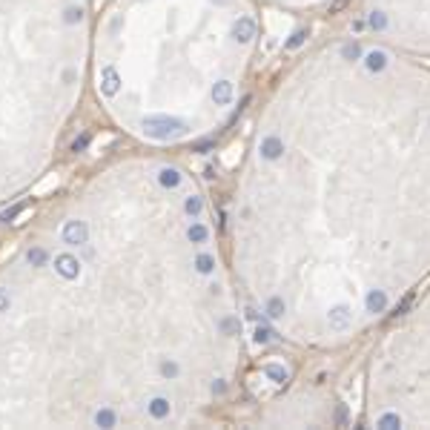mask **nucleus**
Returning a JSON list of instances; mask_svg holds the SVG:
<instances>
[{"label":"nucleus","mask_w":430,"mask_h":430,"mask_svg":"<svg viewBox=\"0 0 430 430\" xmlns=\"http://www.w3.org/2000/svg\"><path fill=\"white\" fill-rule=\"evenodd\" d=\"M370 26H373V29H384V26H387V17H384V12H370Z\"/></svg>","instance_id":"5"},{"label":"nucleus","mask_w":430,"mask_h":430,"mask_svg":"<svg viewBox=\"0 0 430 430\" xmlns=\"http://www.w3.org/2000/svg\"><path fill=\"white\" fill-rule=\"evenodd\" d=\"M255 37V20L253 17H238V20L233 23V40H238V43H250Z\"/></svg>","instance_id":"1"},{"label":"nucleus","mask_w":430,"mask_h":430,"mask_svg":"<svg viewBox=\"0 0 430 430\" xmlns=\"http://www.w3.org/2000/svg\"><path fill=\"white\" fill-rule=\"evenodd\" d=\"M212 101L218 103V106H227V103L233 101V83L230 80H218L212 86Z\"/></svg>","instance_id":"2"},{"label":"nucleus","mask_w":430,"mask_h":430,"mask_svg":"<svg viewBox=\"0 0 430 430\" xmlns=\"http://www.w3.org/2000/svg\"><path fill=\"white\" fill-rule=\"evenodd\" d=\"M347 6H350V0H333V3H330V15H338V12H344Z\"/></svg>","instance_id":"7"},{"label":"nucleus","mask_w":430,"mask_h":430,"mask_svg":"<svg viewBox=\"0 0 430 430\" xmlns=\"http://www.w3.org/2000/svg\"><path fill=\"white\" fill-rule=\"evenodd\" d=\"M304 40H307V29H296V32H292V37L287 40V49H299Z\"/></svg>","instance_id":"4"},{"label":"nucleus","mask_w":430,"mask_h":430,"mask_svg":"<svg viewBox=\"0 0 430 430\" xmlns=\"http://www.w3.org/2000/svg\"><path fill=\"white\" fill-rule=\"evenodd\" d=\"M342 55H344L347 60H358V58H361V49H358V43H347V46L342 49Z\"/></svg>","instance_id":"6"},{"label":"nucleus","mask_w":430,"mask_h":430,"mask_svg":"<svg viewBox=\"0 0 430 430\" xmlns=\"http://www.w3.org/2000/svg\"><path fill=\"white\" fill-rule=\"evenodd\" d=\"M387 52H381V49H376V52H370V55H367V69H370V72H381V69H384L387 66Z\"/></svg>","instance_id":"3"}]
</instances>
